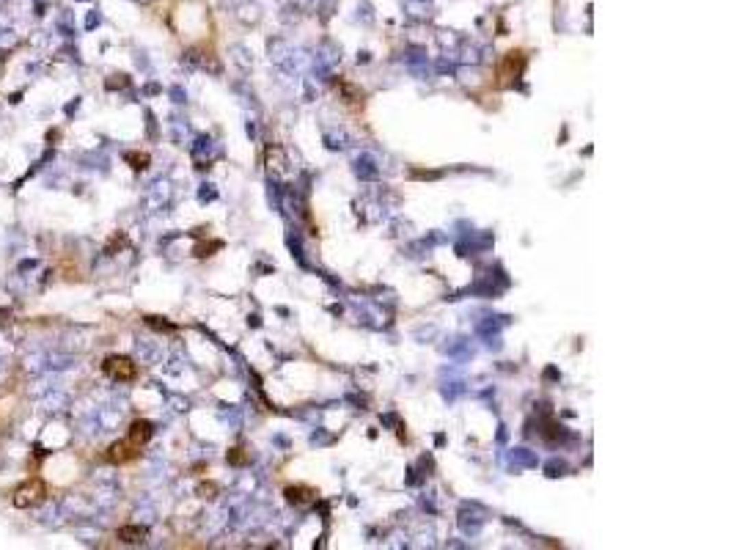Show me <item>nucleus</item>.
Here are the masks:
<instances>
[{"instance_id": "f257e3e1", "label": "nucleus", "mask_w": 734, "mask_h": 550, "mask_svg": "<svg viewBox=\"0 0 734 550\" xmlns=\"http://www.w3.org/2000/svg\"><path fill=\"white\" fill-rule=\"evenodd\" d=\"M45 498H47V484L42 479H28L14 490L12 501L17 509H34V506L45 503Z\"/></svg>"}, {"instance_id": "f03ea898", "label": "nucleus", "mask_w": 734, "mask_h": 550, "mask_svg": "<svg viewBox=\"0 0 734 550\" xmlns=\"http://www.w3.org/2000/svg\"><path fill=\"white\" fill-rule=\"evenodd\" d=\"M525 53L522 50H511V53H506L503 55V61L498 64V86H514L520 77H522V72H525Z\"/></svg>"}, {"instance_id": "7ed1b4c3", "label": "nucleus", "mask_w": 734, "mask_h": 550, "mask_svg": "<svg viewBox=\"0 0 734 550\" xmlns=\"http://www.w3.org/2000/svg\"><path fill=\"white\" fill-rule=\"evenodd\" d=\"M102 372H105L110 380L129 383V380H135V375H138V366H135L132 358H127V355H110V358L102 360Z\"/></svg>"}, {"instance_id": "20e7f679", "label": "nucleus", "mask_w": 734, "mask_h": 550, "mask_svg": "<svg viewBox=\"0 0 734 550\" xmlns=\"http://www.w3.org/2000/svg\"><path fill=\"white\" fill-rule=\"evenodd\" d=\"M138 454H140V446L132 443L129 438H124V440H116V443L107 449V462H113V465H124V462H132Z\"/></svg>"}, {"instance_id": "39448f33", "label": "nucleus", "mask_w": 734, "mask_h": 550, "mask_svg": "<svg viewBox=\"0 0 734 550\" xmlns=\"http://www.w3.org/2000/svg\"><path fill=\"white\" fill-rule=\"evenodd\" d=\"M151 435H154V427H151L149 421H143V418H140V421H132V427H129V435H127V438H129L132 443H138V446H146V443L151 440Z\"/></svg>"}, {"instance_id": "423d86ee", "label": "nucleus", "mask_w": 734, "mask_h": 550, "mask_svg": "<svg viewBox=\"0 0 734 550\" xmlns=\"http://www.w3.org/2000/svg\"><path fill=\"white\" fill-rule=\"evenodd\" d=\"M116 536H118L121 542H127V545H140V542L149 536V531H146L143 525H121V528L116 531Z\"/></svg>"}, {"instance_id": "0eeeda50", "label": "nucleus", "mask_w": 734, "mask_h": 550, "mask_svg": "<svg viewBox=\"0 0 734 550\" xmlns=\"http://www.w3.org/2000/svg\"><path fill=\"white\" fill-rule=\"evenodd\" d=\"M314 490L311 487H286V501L289 503H305V501H314Z\"/></svg>"}, {"instance_id": "6e6552de", "label": "nucleus", "mask_w": 734, "mask_h": 550, "mask_svg": "<svg viewBox=\"0 0 734 550\" xmlns=\"http://www.w3.org/2000/svg\"><path fill=\"white\" fill-rule=\"evenodd\" d=\"M127 162H129L135 171H146L151 160H149V154H146V151H129V154H127Z\"/></svg>"}]
</instances>
